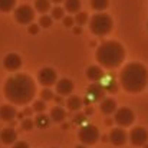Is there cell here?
I'll return each instance as SVG.
<instances>
[{
    "label": "cell",
    "mask_w": 148,
    "mask_h": 148,
    "mask_svg": "<svg viewBox=\"0 0 148 148\" xmlns=\"http://www.w3.org/2000/svg\"><path fill=\"white\" fill-rule=\"evenodd\" d=\"M73 92V82L68 78L59 79L56 82V94L60 97H69Z\"/></svg>",
    "instance_id": "8fae6325"
},
{
    "label": "cell",
    "mask_w": 148,
    "mask_h": 148,
    "mask_svg": "<svg viewBox=\"0 0 148 148\" xmlns=\"http://www.w3.org/2000/svg\"><path fill=\"white\" fill-rule=\"evenodd\" d=\"M121 86L130 94H140L148 84V71L140 62H131L119 73Z\"/></svg>",
    "instance_id": "7a4b0ae2"
},
{
    "label": "cell",
    "mask_w": 148,
    "mask_h": 148,
    "mask_svg": "<svg viewBox=\"0 0 148 148\" xmlns=\"http://www.w3.org/2000/svg\"><path fill=\"white\" fill-rule=\"evenodd\" d=\"M75 148H86V147H85V145H76Z\"/></svg>",
    "instance_id": "74e56055"
},
{
    "label": "cell",
    "mask_w": 148,
    "mask_h": 148,
    "mask_svg": "<svg viewBox=\"0 0 148 148\" xmlns=\"http://www.w3.org/2000/svg\"><path fill=\"white\" fill-rule=\"evenodd\" d=\"M82 98H79L78 95H69V98L66 99V108L69 111H79L82 108Z\"/></svg>",
    "instance_id": "d6986e66"
},
{
    "label": "cell",
    "mask_w": 148,
    "mask_h": 148,
    "mask_svg": "<svg viewBox=\"0 0 148 148\" xmlns=\"http://www.w3.org/2000/svg\"><path fill=\"white\" fill-rule=\"evenodd\" d=\"M33 127H35V122L32 121V118H26V119H23V122H22V128H23L25 131H30Z\"/></svg>",
    "instance_id": "f546056e"
},
{
    "label": "cell",
    "mask_w": 148,
    "mask_h": 148,
    "mask_svg": "<svg viewBox=\"0 0 148 148\" xmlns=\"http://www.w3.org/2000/svg\"><path fill=\"white\" fill-rule=\"evenodd\" d=\"M35 10L42 13V14H46L50 10V0H36L35 1Z\"/></svg>",
    "instance_id": "7402d4cb"
},
{
    "label": "cell",
    "mask_w": 148,
    "mask_h": 148,
    "mask_svg": "<svg viewBox=\"0 0 148 148\" xmlns=\"http://www.w3.org/2000/svg\"><path fill=\"white\" fill-rule=\"evenodd\" d=\"M35 127H38V128H40V130H45V128H48L50 124V116L49 115H45L43 112H39L38 115H36V118H35Z\"/></svg>",
    "instance_id": "44dd1931"
},
{
    "label": "cell",
    "mask_w": 148,
    "mask_h": 148,
    "mask_svg": "<svg viewBox=\"0 0 148 148\" xmlns=\"http://www.w3.org/2000/svg\"><path fill=\"white\" fill-rule=\"evenodd\" d=\"M86 76L89 81L92 82H99L102 78H103V71L101 69V66H97V65H92L86 69Z\"/></svg>",
    "instance_id": "2e32d148"
},
{
    "label": "cell",
    "mask_w": 148,
    "mask_h": 148,
    "mask_svg": "<svg viewBox=\"0 0 148 148\" xmlns=\"http://www.w3.org/2000/svg\"><path fill=\"white\" fill-rule=\"evenodd\" d=\"M3 65L9 72H14L22 66V58L17 53H7L3 59Z\"/></svg>",
    "instance_id": "30bf717a"
},
{
    "label": "cell",
    "mask_w": 148,
    "mask_h": 148,
    "mask_svg": "<svg viewBox=\"0 0 148 148\" xmlns=\"http://www.w3.org/2000/svg\"><path fill=\"white\" fill-rule=\"evenodd\" d=\"M52 22H53V19H52L50 16H48V14H42L40 19H39V26L48 29V27L52 26Z\"/></svg>",
    "instance_id": "4316f807"
},
{
    "label": "cell",
    "mask_w": 148,
    "mask_h": 148,
    "mask_svg": "<svg viewBox=\"0 0 148 148\" xmlns=\"http://www.w3.org/2000/svg\"><path fill=\"white\" fill-rule=\"evenodd\" d=\"M36 94V85L33 79L26 73H17L7 78L4 84V97L12 103L26 105Z\"/></svg>",
    "instance_id": "6da1fadb"
},
{
    "label": "cell",
    "mask_w": 148,
    "mask_h": 148,
    "mask_svg": "<svg viewBox=\"0 0 148 148\" xmlns=\"http://www.w3.org/2000/svg\"><path fill=\"white\" fill-rule=\"evenodd\" d=\"M78 137H79V140H81V143L84 145H94L99 140V130L92 124L84 125L79 130Z\"/></svg>",
    "instance_id": "5b68a950"
},
{
    "label": "cell",
    "mask_w": 148,
    "mask_h": 148,
    "mask_svg": "<svg viewBox=\"0 0 148 148\" xmlns=\"http://www.w3.org/2000/svg\"><path fill=\"white\" fill-rule=\"evenodd\" d=\"M50 1H53V3H62V1H65V0H50Z\"/></svg>",
    "instance_id": "8d00e7d4"
},
{
    "label": "cell",
    "mask_w": 148,
    "mask_h": 148,
    "mask_svg": "<svg viewBox=\"0 0 148 148\" xmlns=\"http://www.w3.org/2000/svg\"><path fill=\"white\" fill-rule=\"evenodd\" d=\"M89 114H92V108H88L86 112H85V115H89Z\"/></svg>",
    "instance_id": "d590c367"
},
{
    "label": "cell",
    "mask_w": 148,
    "mask_h": 148,
    "mask_svg": "<svg viewBox=\"0 0 148 148\" xmlns=\"http://www.w3.org/2000/svg\"><path fill=\"white\" fill-rule=\"evenodd\" d=\"M75 23L78 26H84L88 23V13L86 12H78L75 14Z\"/></svg>",
    "instance_id": "d4e9b609"
},
{
    "label": "cell",
    "mask_w": 148,
    "mask_h": 148,
    "mask_svg": "<svg viewBox=\"0 0 148 148\" xmlns=\"http://www.w3.org/2000/svg\"><path fill=\"white\" fill-rule=\"evenodd\" d=\"M38 81L40 82V85L49 88L52 85H55L58 82V75L56 71L52 68H42L38 73Z\"/></svg>",
    "instance_id": "9c48e42d"
},
{
    "label": "cell",
    "mask_w": 148,
    "mask_h": 148,
    "mask_svg": "<svg viewBox=\"0 0 148 148\" xmlns=\"http://www.w3.org/2000/svg\"><path fill=\"white\" fill-rule=\"evenodd\" d=\"M16 7V0H0V12L7 13Z\"/></svg>",
    "instance_id": "603a6c76"
},
{
    "label": "cell",
    "mask_w": 148,
    "mask_h": 148,
    "mask_svg": "<svg viewBox=\"0 0 148 148\" xmlns=\"http://www.w3.org/2000/svg\"><path fill=\"white\" fill-rule=\"evenodd\" d=\"M143 147H144V148H148V145H143Z\"/></svg>",
    "instance_id": "f35d334b"
},
{
    "label": "cell",
    "mask_w": 148,
    "mask_h": 148,
    "mask_svg": "<svg viewBox=\"0 0 148 148\" xmlns=\"http://www.w3.org/2000/svg\"><path fill=\"white\" fill-rule=\"evenodd\" d=\"M112 26H114V22H112V17L108 14V13H95L91 20H89V27H91V32L97 36H105L108 35L111 30H112Z\"/></svg>",
    "instance_id": "277c9868"
},
{
    "label": "cell",
    "mask_w": 148,
    "mask_h": 148,
    "mask_svg": "<svg viewBox=\"0 0 148 148\" xmlns=\"http://www.w3.org/2000/svg\"><path fill=\"white\" fill-rule=\"evenodd\" d=\"M53 148H55V147H53Z\"/></svg>",
    "instance_id": "60d3db41"
},
{
    "label": "cell",
    "mask_w": 148,
    "mask_h": 148,
    "mask_svg": "<svg viewBox=\"0 0 148 148\" xmlns=\"http://www.w3.org/2000/svg\"><path fill=\"white\" fill-rule=\"evenodd\" d=\"M13 148H29V144L26 141H16L13 144Z\"/></svg>",
    "instance_id": "d6a6232c"
},
{
    "label": "cell",
    "mask_w": 148,
    "mask_h": 148,
    "mask_svg": "<svg viewBox=\"0 0 148 148\" xmlns=\"http://www.w3.org/2000/svg\"><path fill=\"white\" fill-rule=\"evenodd\" d=\"M63 16H65V10H63L62 7H59V6L53 7L52 12H50V17L55 19V20H58V19H63Z\"/></svg>",
    "instance_id": "484cf974"
},
{
    "label": "cell",
    "mask_w": 148,
    "mask_h": 148,
    "mask_svg": "<svg viewBox=\"0 0 148 148\" xmlns=\"http://www.w3.org/2000/svg\"><path fill=\"white\" fill-rule=\"evenodd\" d=\"M127 140H128V134L122 128H114V130H111V132H109V141L114 145L121 147V145H124L127 143Z\"/></svg>",
    "instance_id": "7c38bea8"
},
{
    "label": "cell",
    "mask_w": 148,
    "mask_h": 148,
    "mask_svg": "<svg viewBox=\"0 0 148 148\" xmlns=\"http://www.w3.org/2000/svg\"><path fill=\"white\" fill-rule=\"evenodd\" d=\"M81 7H82L81 0H65V10L69 14H76L78 12H81Z\"/></svg>",
    "instance_id": "ffe728a7"
},
{
    "label": "cell",
    "mask_w": 148,
    "mask_h": 148,
    "mask_svg": "<svg viewBox=\"0 0 148 148\" xmlns=\"http://www.w3.org/2000/svg\"><path fill=\"white\" fill-rule=\"evenodd\" d=\"M40 98H42V101H52V99L55 98V92L53 91H50L49 88H46V89H43L42 92H40Z\"/></svg>",
    "instance_id": "83f0119b"
},
{
    "label": "cell",
    "mask_w": 148,
    "mask_h": 148,
    "mask_svg": "<svg viewBox=\"0 0 148 148\" xmlns=\"http://www.w3.org/2000/svg\"><path fill=\"white\" fill-rule=\"evenodd\" d=\"M0 140L3 144H14L16 140H17V134L13 128H4L1 132H0Z\"/></svg>",
    "instance_id": "5bb4252c"
},
{
    "label": "cell",
    "mask_w": 148,
    "mask_h": 148,
    "mask_svg": "<svg viewBox=\"0 0 148 148\" xmlns=\"http://www.w3.org/2000/svg\"><path fill=\"white\" fill-rule=\"evenodd\" d=\"M73 32H75V33H78V35H81V33H82V29H81V26H76V27H73Z\"/></svg>",
    "instance_id": "836d02e7"
},
{
    "label": "cell",
    "mask_w": 148,
    "mask_h": 148,
    "mask_svg": "<svg viewBox=\"0 0 148 148\" xmlns=\"http://www.w3.org/2000/svg\"><path fill=\"white\" fill-rule=\"evenodd\" d=\"M17 115V111L13 105H3L0 106V118L3 121H13Z\"/></svg>",
    "instance_id": "9a60e30c"
},
{
    "label": "cell",
    "mask_w": 148,
    "mask_h": 148,
    "mask_svg": "<svg viewBox=\"0 0 148 148\" xmlns=\"http://www.w3.org/2000/svg\"><path fill=\"white\" fill-rule=\"evenodd\" d=\"M114 114H115L114 115V121L119 127H130L134 122V118H135L134 111L131 108H128V106H122V108L116 109Z\"/></svg>",
    "instance_id": "52a82bcc"
},
{
    "label": "cell",
    "mask_w": 148,
    "mask_h": 148,
    "mask_svg": "<svg viewBox=\"0 0 148 148\" xmlns=\"http://www.w3.org/2000/svg\"><path fill=\"white\" fill-rule=\"evenodd\" d=\"M30 114H32V109L30 108H26L25 112H23V115H30Z\"/></svg>",
    "instance_id": "e575fe53"
},
{
    "label": "cell",
    "mask_w": 148,
    "mask_h": 148,
    "mask_svg": "<svg viewBox=\"0 0 148 148\" xmlns=\"http://www.w3.org/2000/svg\"><path fill=\"white\" fill-rule=\"evenodd\" d=\"M33 109H35L36 112H43V111L46 109V103H45V101H42V99L35 101V103H33Z\"/></svg>",
    "instance_id": "f1b7e54d"
},
{
    "label": "cell",
    "mask_w": 148,
    "mask_h": 148,
    "mask_svg": "<svg viewBox=\"0 0 148 148\" xmlns=\"http://www.w3.org/2000/svg\"><path fill=\"white\" fill-rule=\"evenodd\" d=\"M108 4H109L108 0H91V6L97 12H103L108 7Z\"/></svg>",
    "instance_id": "cb8c5ba5"
},
{
    "label": "cell",
    "mask_w": 148,
    "mask_h": 148,
    "mask_svg": "<svg viewBox=\"0 0 148 148\" xmlns=\"http://www.w3.org/2000/svg\"><path fill=\"white\" fill-rule=\"evenodd\" d=\"M86 92H88V95L91 97V98L97 99V101H99V99H103V97H105V92H106V89L103 88V86H101L98 82H94L88 89H86Z\"/></svg>",
    "instance_id": "4fadbf2b"
},
{
    "label": "cell",
    "mask_w": 148,
    "mask_h": 148,
    "mask_svg": "<svg viewBox=\"0 0 148 148\" xmlns=\"http://www.w3.org/2000/svg\"><path fill=\"white\" fill-rule=\"evenodd\" d=\"M49 116L50 121H53V122H63L65 118H66V112H65V109L62 106H53L50 109Z\"/></svg>",
    "instance_id": "ac0fdd59"
},
{
    "label": "cell",
    "mask_w": 148,
    "mask_h": 148,
    "mask_svg": "<svg viewBox=\"0 0 148 148\" xmlns=\"http://www.w3.org/2000/svg\"><path fill=\"white\" fill-rule=\"evenodd\" d=\"M73 23H75V19L72 16H66V17L63 16V26L65 27H72Z\"/></svg>",
    "instance_id": "4dcf8cb0"
},
{
    "label": "cell",
    "mask_w": 148,
    "mask_h": 148,
    "mask_svg": "<svg viewBox=\"0 0 148 148\" xmlns=\"http://www.w3.org/2000/svg\"><path fill=\"white\" fill-rule=\"evenodd\" d=\"M39 27H40L39 25H36V23H30L27 30H29V33H30V35H38V32H39Z\"/></svg>",
    "instance_id": "1f68e13d"
},
{
    "label": "cell",
    "mask_w": 148,
    "mask_h": 148,
    "mask_svg": "<svg viewBox=\"0 0 148 148\" xmlns=\"http://www.w3.org/2000/svg\"><path fill=\"white\" fill-rule=\"evenodd\" d=\"M128 138H130V141H131L132 145L143 147V145L147 144V141H148V132H147V130L143 128V127H135V128L131 130Z\"/></svg>",
    "instance_id": "ba28073f"
},
{
    "label": "cell",
    "mask_w": 148,
    "mask_h": 148,
    "mask_svg": "<svg viewBox=\"0 0 148 148\" xmlns=\"http://www.w3.org/2000/svg\"><path fill=\"white\" fill-rule=\"evenodd\" d=\"M147 27H148V23H147Z\"/></svg>",
    "instance_id": "ab89813d"
},
{
    "label": "cell",
    "mask_w": 148,
    "mask_h": 148,
    "mask_svg": "<svg viewBox=\"0 0 148 148\" xmlns=\"http://www.w3.org/2000/svg\"><path fill=\"white\" fill-rule=\"evenodd\" d=\"M125 58V49L119 42L108 40L103 42L97 50V60L101 66L106 69L118 68Z\"/></svg>",
    "instance_id": "3957f363"
},
{
    "label": "cell",
    "mask_w": 148,
    "mask_h": 148,
    "mask_svg": "<svg viewBox=\"0 0 148 148\" xmlns=\"http://www.w3.org/2000/svg\"><path fill=\"white\" fill-rule=\"evenodd\" d=\"M14 19L20 25H30L35 19V10L29 4H20L14 7Z\"/></svg>",
    "instance_id": "8992f818"
},
{
    "label": "cell",
    "mask_w": 148,
    "mask_h": 148,
    "mask_svg": "<svg viewBox=\"0 0 148 148\" xmlns=\"http://www.w3.org/2000/svg\"><path fill=\"white\" fill-rule=\"evenodd\" d=\"M101 111L105 115H111L116 111V102L112 98H103L101 101Z\"/></svg>",
    "instance_id": "e0dca14e"
}]
</instances>
